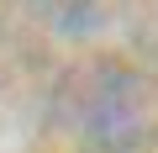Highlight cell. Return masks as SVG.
<instances>
[{
  "instance_id": "6da1fadb",
  "label": "cell",
  "mask_w": 158,
  "mask_h": 153,
  "mask_svg": "<svg viewBox=\"0 0 158 153\" xmlns=\"http://www.w3.org/2000/svg\"><path fill=\"white\" fill-rule=\"evenodd\" d=\"M127 85V74H116V79H106L100 85V95L90 100V111H85V132L100 142V148H111V153H121V148H132L137 142V132H142V106L137 100H116V90Z\"/></svg>"
}]
</instances>
